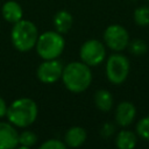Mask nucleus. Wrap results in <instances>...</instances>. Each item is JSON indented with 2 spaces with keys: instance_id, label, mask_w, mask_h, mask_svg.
I'll return each instance as SVG.
<instances>
[{
  "instance_id": "nucleus-1",
  "label": "nucleus",
  "mask_w": 149,
  "mask_h": 149,
  "mask_svg": "<svg viewBox=\"0 0 149 149\" xmlns=\"http://www.w3.org/2000/svg\"><path fill=\"white\" fill-rule=\"evenodd\" d=\"M62 79L65 87L73 93H81L92 83V72L84 62H71L64 66Z\"/></svg>"
},
{
  "instance_id": "nucleus-2",
  "label": "nucleus",
  "mask_w": 149,
  "mask_h": 149,
  "mask_svg": "<svg viewBox=\"0 0 149 149\" xmlns=\"http://www.w3.org/2000/svg\"><path fill=\"white\" fill-rule=\"evenodd\" d=\"M38 108L36 102L30 98H20L14 100L7 108L6 116L8 121L20 128L33 125L37 118Z\"/></svg>"
},
{
  "instance_id": "nucleus-3",
  "label": "nucleus",
  "mask_w": 149,
  "mask_h": 149,
  "mask_svg": "<svg viewBox=\"0 0 149 149\" xmlns=\"http://www.w3.org/2000/svg\"><path fill=\"white\" fill-rule=\"evenodd\" d=\"M10 38L16 50L22 52L29 51L36 45L38 30L31 21L20 20L19 22L14 23L10 31Z\"/></svg>"
},
{
  "instance_id": "nucleus-4",
  "label": "nucleus",
  "mask_w": 149,
  "mask_h": 149,
  "mask_svg": "<svg viewBox=\"0 0 149 149\" xmlns=\"http://www.w3.org/2000/svg\"><path fill=\"white\" fill-rule=\"evenodd\" d=\"M35 48L41 58L54 59L58 58L62 55L65 48V41L62 34H59L58 31L49 30L38 35Z\"/></svg>"
},
{
  "instance_id": "nucleus-5",
  "label": "nucleus",
  "mask_w": 149,
  "mask_h": 149,
  "mask_svg": "<svg viewBox=\"0 0 149 149\" xmlns=\"http://www.w3.org/2000/svg\"><path fill=\"white\" fill-rule=\"evenodd\" d=\"M129 59L121 54H113L108 57L106 63V76L107 79L114 84H122L129 74Z\"/></svg>"
},
{
  "instance_id": "nucleus-6",
  "label": "nucleus",
  "mask_w": 149,
  "mask_h": 149,
  "mask_svg": "<svg viewBox=\"0 0 149 149\" xmlns=\"http://www.w3.org/2000/svg\"><path fill=\"white\" fill-rule=\"evenodd\" d=\"M79 56L81 62L88 66H97L105 59L106 49L102 42L98 40H88L80 47Z\"/></svg>"
},
{
  "instance_id": "nucleus-7",
  "label": "nucleus",
  "mask_w": 149,
  "mask_h": 149,
  "mask_svg": "<svg viewBox=\"0 0 149 149\" xmlns=\"http://www.w3.org/2000/svg\"><path fill=\"white\" fill-rule=\"evenodd\" d=\"M104 41L109 49L122 51L129 44V34L121 24H111L104 31Z\"/></svg>"
},
{
  "instance_id": "nucleus-8",
  "label": "nucleus",
  "mask_w": 149,
  "mask_h": 149,
  "mask_svg": "<svg viewBox=\"0 0 149 149\" xmlns=\"http://www.w3.org/2000/svg\"><path fill=\"white\" fill-rule=\"evenodd\" d=\"M63 64L57 58L54 59H44L43 63H41L37 68L36 76L37 78L45 84H52L57 81L59 78H62L63 73Z\"/></svg>"
},
{
  "instance_id": "nucleus-9",
  "label": "nucleus",
  "mask_w": 149,
  "mask_h": 149,
  "mask_svg": "<svg viewBox=\"0 0 149 149\" xmlns=\"http://www.w3.org/2000/svg\"><path fill=\"white\" fill-rule=\"evenodd\" d=\"M19 146V133L10 122H0V149H14Z\"/></svg>"
},
{
  "instance_id": "nucleus-10",
  "label": "nucleus",
  "mask_w": 149,
  "mask_h": 149,
  "mask_svg": "<svg viewBox=\"0 0 149 149\" xmlns=\"http://www.w3.org/2000/svg\"><path fill=\"white\" fill-rule=\"evenodd\" d=\"M136 116V107L130 101H121L115 109V121L121 127L133 123Z\"/></svg>"
},
{
  "instance_id": "nucleus-11",
  "label": "nucleus",
  "mask_w": 149,
  "mask_h": 149,
  "mask_svg": "<svg viewBox=\"0 0 149 149\" xmlns=\"http://www.w3.org/2000/svg\"><path fill=\"white\" fill-rule=\"evenodd\" d=\"M2 16L3 19L9 22V23H16L20 20H22L23 16V12H22V7L19 2L16 1H7L3 3L2 9H1Z\"/></svg>"
},
{
  "instance_id": "nucleus-12",
  "label": "nucleus",
  "mask_w": 149,
  "mask_h": 149,
  "mask_svg": "<svg viewBox=\"0 0 149 149\" xmlns=\"http://www.w3.org/2000/svg\"><path fill=\"white\" fill-rule=\"evenodd\" d=\"M64 140H65V144L70 148H78L80 147L85 140H86V132L83 127L79 126H74L71 127L66 130L65 135H64Z\"/></svg>"
},
{
  "instance_id": "nucleus-13",
  "label": "nucleus",
  "mask_w": 149,
  "mask_h": 149,
  "mask_svg": "<svg viewBox=\"0 0 149 149\" xmlns=\"http://www.w3.org/2000/svg\"><path fill=\"white\" fill-rule=\"evenodd\" d=\"M72 24H73V17L65 9L57 12L56 15L54 16V26L56 28V31H58L59 34L68 33L71 29Z\"/></svg>"
},
{
  "instance_id": "nucleus-14",
  "label": "nucleus",
  "mask_w": 149,
  "mask_h": 149,
  "mask_svg": "<svg viewBox=\"0 0 149 149\" xmlns=\"http://www.w3.org/2000/svg\"><path fill=\"white\" fill-rule=\"evenodd\" d=\"M94 102H95V106L101 112H109L113 107V97L109 91L101 88L95 92Z\"/></svg>"
},
{
  "instance_id": "nucleus-15",
  "label": "nucleus",
  "mask_w": 149,
  "mask_h": 149,
  "mask_svg": "<svg viewBox=\"0 0 149 149\" xmlns=\"http://www.w3.org/2000/svg\"><path fill=\"white\" fill-rule=\"evenodd\" d=\"M136 134L132 130H121L115 139V144L119 149H132L136 146Z\"/></svg>"
},
{
  "instance_id": "nucleus-16",
  "label": "nucleus",
  "mask_w": 149,
  "mask_h": 149,
  "mask_svg": "<svg viewBox=\"0 0 149 149\" xmlns=\"http://www.w3.org/2000/svg\"><path fill=\"white\" fill-rule=\"evenodd\" d=\"M134 22L137 26H149V6H140L134 12Z\"/></svg>"
},
{
  "instance_id": "nucleus-17",
  "label": "nucleus",
  "mask_w": 149,
  "mask_h": 149,
  "mask_svg": "<svg viewBox=\"0 0 149 149\" xmlns=\"http://www.w3.org/2000/svg\"><path fill=\"white\" fill-rule=\"evenodd\" d=\"M37 142V135L34 132L24 130L21 134H19V144L22 148H29L33 147Z\"/></svg>"
},
{
  "instance_id": "nucleus-18",
  "label": "nucleus",
  "mask_w": 149,
  "mask_h": 149,
  "mask_svg": "<svg viewBox=\"0 0 149 149\" xmlns=\"http://www.w3.org/2000/svg\"><path fill=\"white\" fill-rule=\"evenodd\" d=\"M128 48H129V51L130 54H133L134 56H142L147 52L148 50V45L147 43L143 41V40H134L132 42H129L128 44Z\"/></svg>"
},
{
  "instance_id": "nucleus-19",
  "label": "nucleus",
  "mask_w": 149,
  "mask_h": 149,
  "mask_svg": "<svg viewBox=\"0 0 149 149\" xmlns=\"http://www.w3.org/2000/svg\"><path fill=\"white\" fill-rule=\"evenodd\" d=\"M136 133L141 139L149 141V115L142 118L136 123Z\"/></svg>"
},
{
  "instance_id": "nucleus-20",
  "label": "nucleus",
  "mask_w": 149,
  "mask_h": 149,
  "mask_svg": "<svg viewBox=\"0 0 149 149\" xmlns=\"http://www.w3.org/2000/svg\"><path fill=\"white\" fill-rule=\"evenodd\" d=\"M41 149H65L66 144L65 142H62L59 140H55V139H50L45 142H43L40 146Z\"/></svg>"
},
{
  "instance_id": "nucleus-21",
  "label": "nucleus",
  "mask_w": 149,
  "mask_h": 149,
  "mask_svg": "<svg viewBox=\"0 0 149 149\" xmlns=\"http://www.w3.org/2000/svg\"><path fill=\"white\" fill-rule=\"evenodd\" d=\"M113 133H114V126H113L112 123H105V125L102 126V128H101V134H102V136L108 137V136H111Z\"/></svg>"
},
{
  "instance_id": "nucleus-22",
  "label": "nucleus",
  "mask_w": 149,
  "mask_h": 149,
  "mask_svg": "<svg viewBox=\"0 0 149 149\" xmlns=\"http://www.w3.org/2000/svg\"><path fill=\"white\" fill-rule=\"evenodd\" d=\"M7 105H6V101L2 99V98H0V118H2V116H5L6 115V113H7Z\"/></svg>"
},
{
  "instance_id": "nucleus-23",
  "label": "nucleus",
  "mask_w": 149,
  "mask_h": 149,
  "mask_svg": "<svg viewBox=\"0 0 149 149\" xmlns=\"http://www.w3.org/2000/svg\"><path fill=\"white\" fill-rule=\"evenodd\" d=\"M148 1H149V0H148Z\"/></svg>"
}]
</instances>
